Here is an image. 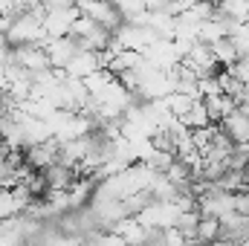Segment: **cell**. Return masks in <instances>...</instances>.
Segmentation results:
<instances>
[{
	"mask_svg": "<svg viewBox=\"0 0 249 246\" xmlns=\"http://www.w3.org/2000/svg\"><path fill=\"white\" fill-rule=\"evenodd\" d=\"M9 64H12V67H20V70H23V72H29V75H44V72H50V70H53V61H50V55H47L44 44H35V47H18V50H12V53H9Z\"/></svg>",
	"mask_w": 249,
	"mask_h": 246,
	"instance_id": "cell-1",
	"label": "cell"
},
{
	"mask_svg": "<svg viewBox=\"0 0 249 246\" xmlns=\"http://www.w3.org/2000/svg\"><path fill=\"white\" fill-rule=\"evenodd\" d=\"M75 6L84 18H90L93 23H99L107 32H116L122 26V15H119L116 3H75Z\"/></svg>",
	"mask_w": 249,
	"mask_h": 246,
	"instance_id": "cell-2",
	"label": "cell"
},
{
	"mask_svg": "<svg viewBox=\"0 0 249 246\" xmlns=\"http://www.w3.org/2000/svg\"><path fill=\"white\" fill-rule=\"evenodd\" d=\"M44 50H47V55H50V61H53V70H67V64L72 61L78 53H81V47H78V41L75 38H47L44 41Z\"/></svg>",
	"mask_w": 249,
	"mask_h": 246,
	"instance_id": "cell-3",
	"label": "cell"
},
{
	"mask_svg": "<svg viewBox=\"0 0 249 246\" xmlns=\"http://www.w3.org/2000/svg\"><path fill=\"white\" fill-rule=\"evenodd\" d=\"M99 70H105V58H102V53H84V50H81L72 61L67 64L64 75H67V78H78V81H84V78L96 75Z\"/></svg>",
	"mask_w": 249,
	"mask_h": 246,
	"instance_id": "cell-4",
	"label": "cell"
},
{
	"mask_svg": "<svg viewBox=\"0 0 249 246\" xmlns=\"http://www.w3.org/2000/svg\"><path fill=\"white\" fill-rule=\"evenodd\" d=\"M113 235H119L127 246H145L151 238V229H145L136 217H127L119 226H113Z\"/></svg>",
	"mask_w": 249,
	"mask_h": 246,
	"instance_id": "cell-5",
	"label": "cell"
}]
</instances>
